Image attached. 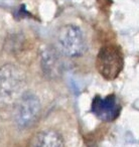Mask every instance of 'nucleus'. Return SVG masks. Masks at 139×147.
Here are the masks:
<instances>
[{
	"label": "nucleus",
	"mask_w": 139,
	"mask_h": 147,
	"mask_svg": "<svg viewBox=\"0 0 139 147\" xmlns=\"http://www.w3.org/2000/svg\"><path fill=\"white\" fill-rule=\"evenodd\" d=\"M26 75L18 65L0 67V110L13 108L25 93Z\"/></svg>",
	"instance_id": "nucleus-1"
},
{
	"label": "nucleus",
	"mask_w": 139,
	"mask_h": 147,
	"mask_svg": "<svg viewBox=\"0 0 139 147\" xmlns=\"http://www.w3.org/2000/svg\"><path fill=\"white\" fill-rule=\"evenodd\" d=\"M41 112V103L38 97L30 92H25L13 107V121L18 129L24 130L37 122Z\"/></svg>",
	"instance_id": "nucleus-2"
},
{
	"label": "nucleus",
	"mask_w": 139,
	"mask_h": 147,
	"mask_svg": "<svg viewBox=\"0 0 139 147\" xmlns=\"http://www.w3.org/2000/svg\"><path fill=\"white\" fill-rule=\"evenodd\" d=\"M59 49L67 57H79L87 51V42L81 28L74 24H67L59 29L57 34Z\"/></svg>",
	"instance_id": "nucleus-3"
},
{
	"label": "nucleus",
	"mask_w": 139,
	"mask_h": 147,
	"mask_svg": "<svg viewBox=\"0 0 139 147\" xmlns=\"http://www.w3.org/2000/svg\"><path fill=\"white\" fill-rule=\"evenodd\" d=\"M123 67L124 59L117 45H106L101 47L96 57V67L105 80H115L122 71Z\"/></svg>",
	"instance_id": "nucleus-4"
},
{
	"label": "nucleus",
	"mask_w": 139,
	"mask_h": 147,
	"mask_svg": "<svg viewBox=\"0 0 139 147\" xmlns=\"http://www.w3.org/2000/svg\"><path fill=\"white\" fill-rule=\"evenodd\" d=\"M91 111L100 120L104 122H112L118 118L121 107L114 95H108L105 98L96 96L93 99Z\"/></svg>",
	"instance_id": "nucleus-5"
},
{
	"label": "nucleus",
	"mask_w": 139,
	"mask_h": 147,
	"mask_svg": "<svg viewBox=\"0 0 139 147\" xmlns=\"http://www.w3.org/2000/svg\"><path fill=\"white\" fill-rule=\"evenodd\" d=\"M40 67L49 80H57L61 75V61L59 51L53 47H45L40 51Z\"/></svg>",
	"instance_id": "nucleus-6"
},
{
	"label": "nucleus",
	"mask_w": 139,
	"mask_h": 147,
	"mask_svg": "<svg viewBox=\"0 0 139 147\" xmlns=\"http://www.w3.org/2000/svg\"><path fill=\"white\" fill-rule=\"evenodd\" d=\"M27 147H65V142L59 132L47 129L33 134Z\"/></svg>",
	"instance_id": "nucleus-7"
}]
</instances>
